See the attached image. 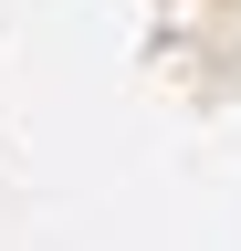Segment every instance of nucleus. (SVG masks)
Returning a JSON list of instances; mask_svg holds the SVG:
<instances>
[]
</instances>
